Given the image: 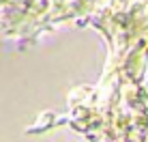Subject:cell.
<instances>
[{
    "label": "cell",
    "mask_w": 148,
    "mask_h": 142,
    "mask_svg": "<svg viewBox=\"0 0 148 142\" xmlns=\"http://www.w3.org/2000/svg\"><path fill=\"white\" fill-rule=\"evenodd\" d=\"M56 123V116L54 112H43L39 116V121L34 125H30V127L26 129V134H41V131H45V129H49L52 125Z\"/></svg>",
    "instance_id": "1"
},
{
    "label": "cell",
    "mask_w": 148,
    "mask_h": 142,
    "mask_svg": "<svg viewBox=\"0 0 148 142\" xmlns=\"http://www.w3.org/2000/svg\"><path fill=\"white\" fill-rule=\"evenodd\" d=\"M140 95H142V97H148V78L144 80V84H142V88H140Z\"/></svg>",
    "instance_id": "2"
}]
</instances>
